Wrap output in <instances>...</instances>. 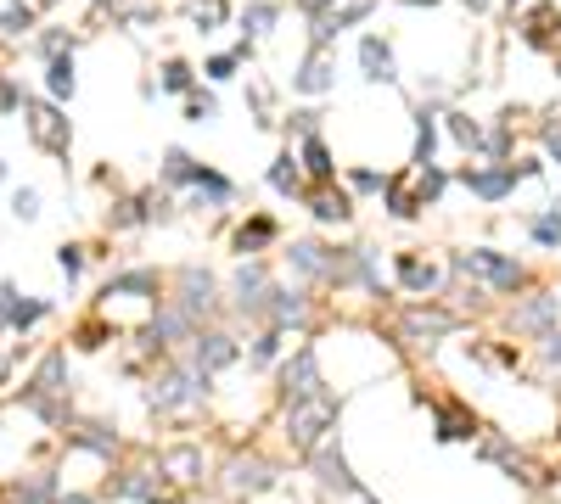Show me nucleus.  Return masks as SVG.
Instances as JSON below:
<instances>
[{
	"label": "nucleus",
	"instance_id": "1",
	"mask_svg": "<svg viewBox=\"0 0 561 504\" xmlns=\"http://www.w3.org/2000/svg\"><path fill=\"white\" fill-rule=\"evenodd\" d=\"M337 415H343V403L332 392H309L298 403H286V420H281V437H286V449L309 460L320 443H332V431H337Z\"/></svg>",
	"mask_w": 561,
	"mask_h": 504
},
{
	"label": "nucleus",
	"instance_id": "2",
	"mask_svg": "<svg viewBox=\"0 0 561 504\" xmlns=\"http://www.w3.org/2000/svg\"><path fill=\"white\" fill-rule=\"evenodd\" d=\"M455 269H460L466 281H483V286H494V292H522V286H527V269H522L516 258H506V252H494V247L455 252Z\"/></svg>",
	"mask_w": 561,
	"mask_h": 504
},
{
	"label": "nucleus",
	"instance_id": "3",
	"mask_svg": "<svg viewBox=\"0 0 561 504\" xmlns=\"http://www.w3.org/2000/svg\"><path fill=\"white\" fill-rule=\"evenodd\" d=\"M203 398H208V376H203L196 364L169 370V376H163V381L146 392V403H152V410H163V415H169V410H196Z\"/></svg>",
	"mask_w": 561,
	"mask_h": 504
},
{
	"label": "nucleus",
	"instance_id": "4",
	"mask_svg": "<svg viewBox=\"0 0 561 504\" xmlns=\"http://www.w3.org/2000/svg\"><path fill=\"white\" fill-rule=\"evenodd\" d=\"M23 124H28V141H35L40 152H51V157H68L74 129H68V118H62L56 107H45V101H23Z\"/></svg>",
	"mask_w": 561,
	"mask_h": 504
},
{
	"label": "nucleus",
	"instance_id": "5",
	"mask_svg": "<svg viewBox=\"0 0 561 504\" xmlns=\"http://www.w3.org/2000/svg\"><path fill=\"white\" fill-rule=\"evenodd\" d=\"M399 331H405V342H416V348H438L449 331H460V314L433 309V302H416V309L399 314Z\"/></svg>",
	"mask_w": 561,
	"mask_h": 504
},
{
	"label": "nucleus",
	"instance_id": "6",
	"mask_svg": "<svg viewBox=\"0 0 561 504\" xmlns=\"http://www.w3.org/2000/svg\"><path fill=\"white\" fill-rule=\"evenodd\" d=\"M511 325L545 342L550 331H561V292H534L527 302H516V309H511Z\"/></svg>",
	"mask_w": 561,
	"mask_h": 504
},
{
	"label": "nucleus",
	"instance_id": "7",
	"mask_svg": "<svg viewBox=\"0 0 561 504\" xmlns=\"http://www.w3.org/2000/svg\"><path fill=\"white\" fill-rule=\"evenodd\" d=\"M516 34H522V45H534V51H556L561 45V6H556V0L527 6L516 17Z\"/></svg>",
	"mask_w": 561,
	"mask_h": 504
},
{
	"label": "nucleus",
	"instance_id": "8",
	"mask_svg": "<svg viewBox=\"0 0 561 504\" xmlns=\"http://www.w3.org/2000/svg\"><path fill=\"white\" fill-rule=\"evenodd\" d=\"M309 392H326V381H320V359H315V348H298V353L281 364V398L298 403V398H309Z\"/></svg>",
	"mask_w": 561,
	"mask_h": 504
},
{
	"label": "nucleus",
	"instance_id": "9",
	"mask_svg": "<svg viewBox=\"0 0 561 504\" xmlns=\"http://www.w3.org/2000/svg\"><path fill=\"white\" fill-rule=\"evenodd\" d=\"M382 196H387L393 219H416L421 208H433V202H426V191H421V168H405V174H387V180H382Z\"/></svg>",
	"mask_w": 561,
	"mask_h": 504
},
{
	"label": "nucleus",
	"instance_id": "10",
	"mask_svg": "<svg viewBox=\"0 0 561 504\" xmlns=\"http://www.w3.org/2000/svg\"><path fill=\"white\" fill-rule=\"evenodd\" d=\"M337 84V62H332V45H309V56H304V67L292 74V90L298 95H326Z\"/></svg>",
	"mask_w": 561,
	"mask_h": 504
},
{
	"label": "nucleus",
	"instance_id": "11",
	"mask_svg": "<svg viewBox=\"0 0 561 504\" xmlns=\"http://www.w3.org/2000/svg\"><path fill=\"white\" fill-rule=\"evenodd\" d=\"M371 6H376V0H343V6H326L315 17V28H309V45H332L343 28H354L359 17H371Z\"/></svg>",
	"mask_w": 561,
	"mask_h": 504
},
{
	"label": "nucleus",
	"instance_id": "12",
	"mask_svg": "<svg viewBox=\"0 0 561 504\" xmlns=\"http://www.w3.org/2000/svg\"><path fill=\"white\" fill-rule=\"evenodd\" d=\"M236 336H225V331H203V336H191V364L203 370V376H214V370L225 364H236Z\"/></svg>",
	"mask_w": 561,
	"mask_h": 504
},
{
	"label": "nucleus",
	"instance_id": "13",
	"mask_svg": "<svg viewBox=\"0 0 561 504\" xmlns=\"http://www.w3.org/2000/svg\"><path fill=\"white\" fill-rule=\"evenodd\" d=\"M180 309L196 320V314H214L219 309V286H214V275L208 269H180Z\"/></svg>",
	"mask_w": 561,
	"mask_h": 504
},
{
	"label": "nucleus",
	"instance_id": "14",
	"mask_svg": "<svg viewBox=\"0 0 561 504\" xmlns=\"http://www.w3.org/2000/svg\"><path fill=\"white\" fill-rule=\"evenodd\" d=\"M236 309L258 314V320H264V309H270V269H264L258 258L236 269Z\"/></svg>",
	"mask_w": 561,
	"mask_h": 504
},
{
	"label": "nucleus",
	"instance_id": "15",
	"mask_svg": "<svg viewBox=\"0 0 561 504\" xmlns=\"http://www.w3.org/2000/svg\"><path fill=\"white\" fill-rule=\"evenodd\" d=\"M460 185H466L472 196H483V202H500L511 185H516V168L511 163H494V168H460Z\"/></svg>",
	"mask_w": 561,
	"mask_h": 504
},
{
	"label": "nucleus",
	"instance_id": "16",
	"mask_svg": "<svg viewBox=\"0 0 561 504\" xmlns=\"http://www.w3.org/2000/svg\"><path fill=\"white\" fill-rule=\"evenodd\" d=\"M270 488H275V470L264 465L258 454L225 465V493H270Z\"/></svg>",
	"mask_w": 561,
	"mask_h": 504
},
{
	"label": "nucleus",
	"instance_id": "17",
	"mask_svg": "<svg viewBox=\"0 0 561 504\" xmlns=\"http://www.w3.org/2000/svg\"><path fill=\"white\" fill-rule=\"evenodd\" d=\"M399 286L416 292V297H433L444 286V263L421 258V252H399Z\"/></svg>",
	"mask_w": 561,
	"mask_h": 504
},
{
	"label": "nucleus",
	"instance_id": "18",
	"mask_svg": "<svg viewBox=\"0 0 561 504\" xmlns=\"http://www.w3.org/2000/svg\"><path fill=\"white\" fill-rule=\"evenodd\" d=\"M157 477L175 482V488H191L196 477H203V449H191V443L163 449V454H157Z\"/></svg>",
	"mask_w": 561,
	"mask_h": 504
},
{
	"label": "nucleus",
	"instance_id": "19",
	"mask_svg": "<svg viewBox=\"0 0 561 504\" xmlns=\"http://www.w3.org/2000/svg\"><path fill=\"white\" fill-rule=\"evenodd\" d=\"M359 67H366L371 84H393V79H399V62H393V45L382 40V34H366V40H359Z\"/></svg>",
	"mask_w": 561,
	"mask_h": 504
},
{
	"label": "nucleus",
	"instance_id": "20",
	"mask_svg": "<svg viewBox=\"0 0 561 504\" xmlns=\"http://www.w3.org/2000/svg\"><path fill=\"white\" fill-rule=\"evenodd\" d=\"M315 470H320V482L332 488V493H359V477L348 470V460L337 454V443H320L315 449Z\"/></svg>",
	"mask_w": 561,
	"mask_h": 504
},
{
	"label": "nucleus",
	"instance_id": "21",
	"mask_svg": "<svg viewBox=\"0 0 561 504\" xmlns=\"http://www.w3.org/2000/svg\"><path fill=\"white\" fill-rule=\"evenodd\" d=\"M309 213H315L320 224H348V219H354V196L337 191V185H315V191H309Z\"/></svg>",
	"mask_w": 561,
	"mask_h": 504
},
{
	"label": "nucleus",
	"instance_id": "22",
	"mask_svg": "<svg viewBox=\"0 0 561 504\" xmlns=\"http://www.w3.org/2000/svg\"><path fill=\"white\" fill-rule=\"evenodd\" d=\"M298 163L315 174V185H332L337 180V163H332V146H326V134H304V146H298Z\"/></svg>",
	"mask_w": 561,
	"mask_h": 504
},
{
	"label": "nucleus",
	"instance_id": "23",
	"mask_svg": "<svg viewBox=\"0 0 561 504\" xmlns=\"http://www.w3.org/2000/svg\"><path fill=\"white\" fill-rule=\"evenodd\" d=\"M286 258H292V269H298V275H309V281H332V258H337V252H326L320 242H292Z\"/></svg>",
	"mask_w": 561,
	"mask_h": 504
},
{
	"label": "nucleus",
	"instance_id": "24",
	"mask_svg": "<svg viewBox=\"0 0 561 504\" xmlns=\"http://www.w3.org/2000/svg\"><path fill=\"white\" fill-rule=\"evenodd\" d=\"M309 314V297L304 292H286V286H270V309H264V320H270L275 331H286V325H298Z\"/></svg>",
	"mask_w": 561,
	"mask_h": 504
},
{
	"label": "nucleus",
	"instance_id": "25",
	"mask_svg": "<svg viewBox=\"0 0 561 504\" xmlns=\"http://www.w3.org/2000/svg\"><path fill=\"white\" fill-rule=\"evenodd\" d=\"M466 437H477V420L460 403H438V443H466Z\"/></svg>",
	"mask_w": 561,
	"mask_h": 504
},
{
	"label": "nucleus",
	"instance_id": "26",
	"mask_svg": "<svg viewBox=\"0 0 561 504\" xmlns=\"http://www.w3.org/2000/svg\"><path fill=\"white\" fill-rule=\"evenodd\" d=\"M275 235H281V230H275V219H270V213H253V219L236 230V242H230V247H236V252L247 258V252H258V247H270Z\"/></svg>",
	"mask_w": 561,
	"mask_h": 504
},
{
	"label": "nucleus",
	"instance_id": "27",
	"mask_svg": "<svg viewBox=\"0 0 561 504\" xmlns=\"http://www.w3.org/2000/svg\"><path fill=\"white\" fill-rule=\"evenodd\" d=\"M185 17H191L196 34H214V28H225V17H230V0H185Z\"/></svg>",
	"mask_w": 561,
	"mask_h": 504
},
{
	"label": "nucleus",
	"instance_id": "28",
	"mask_svg": "<svg viewBox=\"0 0 561 504\" xmlns=\"http://www.w3.org/2000/svg\"><path fill=\"white\" fill-rule=\"evenodd\" d=\"M270 191H281V196H292V191H304V163L292 157V152H281V157L270 163Z\"/></svg>",
	"mask_w": 561,
	"mask_h": 504
},
{
	"label": "nucleus",
	"instance_id": "29",
	"mask_svg": "<svg viewBox=\"0 0 561 504\" xmlns=\"http://www.w3.org/2000/svg\"><path fill=\"white\" fill-rule=\"evenodd\" d=\"M196 168H203V163H196V157H185L180 146H169V152H163V180H169V185H196Z\"/></svg>",
	"mask_w": 561,
	"mask_h": 504
},
{
	"label": "nucleus",
	"instance_id": "30",
	"mask_svg": "<svg viewBox=\"0 0 561 504\" xmlns=\"http://www.w3.org/2000/svg\"><path fill=\"white\" fill-rule=\"evenodd\" d=\"M118 493H129V499H163V477H152V470H129V477L118 482Z\"/></svg>",
	"mask_w": 561,
	"mask_h": 504
},
{
	"label": "nucleus",
	"instance_id": "31",
	"mask_svg": "<svg viewBox=\"0 0 561 504\" xmlns=\"http://www.w3.org/2000/svg\"><path fill=\"white\" fill-rule=\"evenodd\" d=\"M527 235H534L539 247H561V208H550V213H534V219H527Z\"/></svg>",
	"mask_w": 561,
	"mask_h": 504
},
{
	"label": "nucleus",
	"instance_id": "32",
	"mask_svg": "<svg viewBox=\"0 0 561 504\" xmlns=\"http://www.w3.org/2000/svg\"><path fill=\"white\" fill-rule=\"evenodd\" d=\"M275 17H281V6H275V0H247V40H258V34H270V28H275Z\"/></svg>",
	"mask_w": 561,
	"mask_h": 504
},
{
	"label": "nucleus",
	"instance_id": "33",
	"mask_svg": "<svg viewBox=\"0 0 561 504\" xmlns=\"http://www.w3.org/2000/svg\"><path fill=\"white\" fill-rule=\"evenodd\" d=\"M45 90L62 101V95H74V62L68 56H51V67H45Z\"/></svg>",
	"mask_w": 561,
	"mask_h": 504
},
{
	"label": "nucleus",
	"instance_id": "34",
	"mask_svg": "<svg viewBox=\"0 0 561 504\" xmlns=\"http://www.w3.org/2000/svg\"><path fill=\"white\" fill-rule=\"evenodd\" d=\"M449 134L466 152H483V129H477V118H466V113H449Z\"/></svg>",
	"mask_w": 561,
	"mask_h": 504
},
{
	"label": "nucleus",
	"instance_id": "35",
	"mask_svg": "<svg viewBox=\"0 0 561 504\" xmlns=\"http://www.w3.org/2000/svg\"><path fill=\"white\" fill-rule=\"evenodd\" d=\"M35 28V6H28V0H12L6 12H0V34H28Z\"/></svg>",
	"mask_w": 561,
	"mask_h": 504
},
{
	"label": "nucleus",
	"instance_id": "36",
	"mask_svg": "<svg viewBox=\"0 0 561 504\" xmlns=\"http://www.w3.org/2000/svg\"><path fill=\"white\" fill-rule=\"evenodd\" d=\"M433 146H438V134H433V113H421V118H416V163H421V168L433 163Z\"/></svg>",
	"mask_w": 561,
	"mask_h": 504
},
{
	"label": "nucleus",
	"instance_id": "37",
	"mask_svg": "<svg viewBox=\"0 0 561 504\" xmlns=\"http://www.w3.org/2000/svg\"><path fill=\"white\" fill-rule=\"evenodd\" d=\"M163 90L185 95V90H191V67H185V62H163Z\"/></svg>",
	"mask_w": 561,
	"mask_h": 504
},
{
	"label": "nucleus",
	"instance_id": "38",
	"mask_svg": "<svg viewBox=\"0 0 561 504\" xmlns=\"http://www.w3.org/2000/svg\"><path fill=\"white\" fill-rule=\"evenodd\" d=\"M275 353H281V331L270 325V331H264V336H258V342H253V364H270Z\"/></svg>",
	"mask_w": 561,
	"mask_h": 504
},
{
	"label": "nucleus",
	"instance_id": "39",
	"mask_svg": "<svg viewBox=\"0 0 561 504\" xmlns=\"http://www.w3.org/2000/svg\"><path fill=\"white\" fill-rule=\"evenodd\" d=\"M545 152L561 163V107H550V113H545Z\"/></svg>",
	"mask_w": 561,
	"mask_h": 504
},
{
	"label": "nucleus",
	"instance_id": "40",
	"mask_svg": "<svg viewBox=\"0 0 561 504\" xmlns=\"http://www.w3.org/2000/svg\"><path fill=\"white\" fill-rule=\"evenodd\" d=\"M214 113H219V101H214V95H191V101H185V118H191V124H208Z\"/></svg>",
	"mask_w": 561,
	"mask_h": 504
},
{
	"label": "nucleus",
	"instance_id": "41",
	"mask_svg": "<svg viewBox=\"0 0 561 504\" xmlns=\"http://www.w3.org/2000/svg\"><path fill=\"white\" fill-rule=\"evenodd\" d=\"M12 213L17 219H40V191H17L12 196Z\"/></svg>",
	"mask_w": 561,
	"mask_h": 504
},
{
	"label": "nucleus",
	"instance_id": "42",
	"mask_svg": "<svg viewBox=\"0 0 561 504\" xmlns=\"http://www.w3.org/2000/svg\"><path fill=\"white\" fill-rule=\"evenodd\" d=\"M35 320H45V302H17V309H12V325H17V331L35 325Z\"/></svg>",
	"mask_w": 561,
	"mask_h": 504
},
{
	"label": "nucleus",
	"instance_id": "43",
	"mask_svg": "<svg viewBox=\"0 0 561 504\" xmlns=\"http://www.w3.org/2000/svg\"><path fill=\"white\" fill-rule=\"evenodd\" d=\"M56 263H62V275L74 281L79 269H85V247H62V252H56Z\"/></svg>",
	"mask_w": 561,
	"mask_h": 504
},
{
	"label": "nucleus",
	"instance_id": "44",
	"mask_svg": "<svg viewBox=\"0 0 561 504\" xmlns=\"http://www.w3.org/2000/svg\"><path fill=\"white\" fill-rule=\"evenodd\" d=\"M236 62H242L236 51H230V56H214V62H208V79H230V74H236Z\"/></svg>",
	"mask_w": 561,
	"mask_h": 504
},
{
	"label": "nucleus",
	"instance_id": "45",
	"mask_svg": "<svg viewBox=\"0 0 561 504\" xmlns=\"http://www.w3.org/2000/svg\"><path fill=\"white\" fill-rule=\"evenodd\" d=\"M348 185H354V191H382V174H371V168H354Z\"/></svg>",
	"mask_w": 561,
	"mask_h": 504
},
{
	"label": "nucleus",
	"instance_id": "46",
	"mask_svg": "<svg viewBox=\"0 0 561 504\" xmlns=\"http://www.w3.org/2000/svg\"><path fill=\"white\" fill-rule=\"evenodd\" d=\"M12 297H17L12 286H0V325H6V320H12V309H17V302H12Z\"/></svg>",
	"mask_w": 561,
	"mask_h": 504
},
{
	"label": "nucleus",
	"instance_id": "47",
	"mask_svg": "<svg viewBox=\"0 0 561 504\" xmlns=\"http://www.w3.org/2000/svg\"><path fill=\"white\" fill-rule=\"evenodd\" d=\"M298 6H304V12H309V17H320V12H326V6H337V0H298Z\"/></svg>",
	"mask_w": 561,
	"mask_h": 504
},
{
	"label": "nucleus",
	"instance_id": "48",
	"mask_svg": "<svg viewBox=\"0 0 561 504\" xmlns=\"http://www.w3.org/2000/svg\"><path fill=\"white\" fill-rule=\"evenodd\" d=\"M460 6H472V12H488V6H494V0H460Z\"/></svg>",
	"mask_w": 561,
	"mask_h": 504
},
{
	"label": "nucleus",
	"instance_id": "49",
	"mask_svg": "<svg viewBox=\"0 0 561 504\" xmlns=\"http://www.w3.org/2000/svg\"><path fill=\"white\" fill-rule=\"evenodd\" d=\"M405 6H438V0H405Z\"/></svg>",
	"mask_w": 561,
	"mask_h": 504
},
{
	"label": "nucleus",
	"instance_id": "50",
	"mask_svg": "<svg viewBox=\"0 0 561 504\" xmlns=\"http://www.w3.org/2000/svg\"><path fill=\"white\" fill-rule=\"evenodd\" d=\"M28 6H56V0H28Z\"/></svg>",
	"mask_w": 561,
	"mask_h": 504
},
{
	"label": "nucleus",
	"instance_id": "51",
	"mask_svg": "<svg viewBox=\"0 0 561 504\" xmlns=\"http://www.w3.org/2000/svg\"><path fill=\"white\" fill-rule=\"evenodd\" d=\"M95 6H113V0H95Z\"/></svg>",
	"mask_w": 561,
	"mask_h": 504
},
{
	"label": "nucleus",
	"instance_id": "52",
	"mask_svg": "<svg viewBox=\"0 0 561 504\" xmlns=\"http://www.w3.org/2000/svg\"><path fill=\"white\" fill-rule=\"evenodd\" d=\"M366 504H376V499H366Z\"/></svg>",
	"mask_w": 561,
	"mask_h": 504
},
{
	"label": "nucleus",
	"instance_id": "53",
	"mask_svg": "<svg viewBox=\"0 0 561 504\" xmlns=\"http://www.w3.org/2000/svg\"><path fill=\"white\" fill-rule=\"evenodd\" d=\"M292 504H298V499H292Z\"/></svg>",
	"mask_w": 561,
	"mask_h": 504
}]
</instances>
